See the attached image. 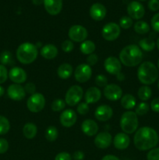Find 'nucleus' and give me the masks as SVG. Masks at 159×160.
Returning <instances> with one entry per match:
<instances>
[{
	"label": "nucleus",
	"instance_id": "42",
	"mask_svg": "<svg viewBox=\"0 0 159 160\" xmlns=\"http://www.w3.org/2000/svg\"><path fill=\"white\" fill-rule=\"evenodd\" d=\"M9 76H8L7 69L6 68L5 66L0 64V84L6 82Z\"/></svg>",
	"mask_w": 159,
	"mask_h": 160
},
{
	"label": "nucleus",
	"instance_id": "14",
	"mask_svg": "<svg viewBox=\"0 0 159 160\" xmlns=\"http://www.w3.org/2000/svg\"><path fill=\"white\" fill-rule=\"evenodd\" d=\"M7 95L13 101H21L26 96V92L21 84H12L8 87Z\"/></svg>",
	"mask_w": 159,
	"mask_h": 160
},
{
	"label": "nucleus",
	"instance_id": "44",
	"mask_svg": "<svg viewBox=\"0 0 159 160\" xmlns=\"http://www.w3.org/2000/svg\"><path fill=\"white\" fill-rule=\"evenodd\" d=\"M9 149V142L6 139L0 138V154H4Z\"/></svg>",
	"mask_w": 159,
	"mask_h": 160
},
{
	"label": "nucleus",
	"instance_id": "49",
	"mask_svg": "<svg viewBox=\"0 0 159 160\" xmlns=\"http://www.w3.org/2000/svg\"><path fill=\"white\" fill-rule=\"evenodd\" d=\"M151 108L154 112H159V98H156L152 100L151 103Z\"/></svg>",
	"mask_w": 159,
	"mask_h": 160
},
{
	"label": "nucleus",
	"instance_id": "12",
	"mask_svg": "<svg viewBox=\"0 0 159 160\" xmlns=\"http://www.w3.org/2000/svg\"><path fill=\"white\" fill-rule=\"evenodd\" d=\"M104 97L112 102L118 101L123 97V90L115 84H109L104 88L103 91Z\"/></svg>",
	"mask_w": 159,
	"mask_h": 160
},
{
	"label": "nucleus",
	"instance_id": "27",
	"mask_svg": "<svg viewBox=\"0 0 159 160\" xmlns=\"http://www.w3.org/2000/svg\"><path fill=\"white\" fill-rule=\"evenodd\" d=\"M120 100H121L122 106L128 110L133 109L137 103L135 97L131 94H126V95H123Z\"/></svg>",
	"mask_w": 159,
	"mask_h": 160
},
{
	"label": "nucleus",
	"instance_id": "7",
	"mask_svg": "<svg viewBox=\"0 0 159 160\" xmlns=\"http://www.w3.org/2000/svg\"><path fill=\"white\" fill-rule=\"evenodd\" d=\"M84 96V90L79 85H73L67 90L65 95V102L69 106H76Z\"/></svg>",
	"mask_w": 159,
	"mask_h": 160
},
{
	"label": "nucleus",
	"instance_id": "32",
	"mask_svg": "<svg viewBox=\"0 0 159 160\" xmlns=\"http://www.w3.org/2000/svg\"><path fill=\"white\" fill-rule=\"evenodd\" d=\"M59 136V131L58 129L54 126L48 127L46 129L45 133V137L47 141L50 142H55Z\"/></svg>",
	"mask_w": 159,
	"mask_h": 160
},
{
	"label": "nucleus",
	"instance_id": "41",
	"mask_svg": "<svg viewBox=\"0 0 159 160\" xmlns=\"http://www.w3.org/2000/svg\"><path fill=\"white\" fill-rule=\"evenodd\" d=\"M147 160H159V148H154L148 152L147 155Z\"/></svg>",
	"mask_w": 159,
	"mask_h": 160
},
{
	"label": "nucleus",
	"instance_id": "21",
	"mask_svg": "<svg viewBox=\"0 0 159 160\" xmlns=\"http://www.w3.org/2000/svg\"><path fill=\"white\" fill-rule=\"evenodd\" d=\"M106 8L101 3H94L90 8V16L93 20L101 21L106 16Z\"/></svg>",
	"mask_w": 159,
	"mask_h": 160
},
{
	"label": "nucleus",
	"instance_id": "55",
	"mask_svg": "<svg viewBox=\"0 0 159 160\" xmlns=\"http://www.w3.org/2000/svg\"><path fill=\"white\" fill-rule=\"evenodd\" d=\"M156 45H157V48H158V50H159V38H157V42H156Z\"/></svg>",
	"mask_w": 159,
	"mask_h": 160
},
{
	"label": "nucleus",
	"instance_id": "30",
	"mask_svg": "<svg viewBox=\"0 0 159 160\" xmlns=\"http://www.w3.org/2000/svg\"><path fill=\"white\" fill-rule=\"evenodd\" d=\"M137 95L142 101H147L152 95V90L147 85H143L138 89Z\"/></svg>",
	"mask_w": 159,
	"mask_h": 160
},
{
	"label": "nucleus",
	"instance_id": "8",
	"mask_svg": "<svg viewBox=\"0 0 159 160\" xmlns=\"http://www.w3.org/2000/svg\"><path fill=\"white\" fill-rule=\"evenodd\" d=\"M120 34H121V28L119 25L114 22L106 23L103 27L102 31H101L103 38L108 42L116 40L119 37Z\"/></svg>",
	"mask_w": 159,
	"mask_h": 160
},
{
	"label": "nucleus",
	"instance_id": "52",
	"mask_svg": "<svg viewBox=\"0 0 159 160\" xmlns=\"http://www.w3.org/2000/svg\"><path fill=\"white\" fill-rule=\"evenodd\" d=\"M32 2L35 6H41L44 3V0H32Z\"/></svg>",
	"mask_w": 159,
	"mask_h": 160
},
{
	"label": "nucleus",
	"instance_id": "3",
	"mask_svg": "<svg viewBox=\"0 0 159 160\" xmlns=\"http://www.w3.org/2000/svg\"><path fill=\"white\" fill-rule=\"evenodd\" d=\"M158 78V70L153 62L146 61L142 62L137 70V78L141 84L151 85Z\"/></svg>",
	"mask_w": 159,
	"mask_h": 160
},
{
	"label": "nucleus",
	"instance_id": "28",
	"mask_svg": "<svg viewBox=\"0 0 159 160\" xmlns=\"http://www.w3.org/2000/svg\"><path fill=\"white\" fill-rule=\"evenodd\" d=\"M95 49H96V45H95L94 42L90 40L84 41L80 45V50L81 52L87 56L94 53Z\"/></svg>",
	"mask_w": 159,
	"mask_h": 160
},
{
	"label": "nucleus",
	"instance_id": "29",
	"mask_svg": "<svg viewBox=\"0 0 159 160\" xmlns=\"http://www.w3.org/2000/svg\"><path fill=\"white\" fill-rule=\"evenodd\" d=\"M156 43L151 38H144L139 42V47L143 51L151 52L155 48Z\"/></svg>",
	"mask_w": 159,
	"mask_h": 160
},
{
	"label": "nucleus",
	"instance_id": "18",
	"mask_svg": "<svg viewBox=\"0 0 159 160\" xmlns=\"http://www.w3.org/2000/svg\"><path fill=\"white\" fill-rule=\"evenodd\" d=\"M113 115V110L108 105H101L96 109L94 117L101 122H105L110 120Z\"/></svg>",
	"mask_w": 159,
	"mask_h": 160
},
{
	"label": "nucleus",
	"instance_id": "19",
	"mask_svg": "<svg viewBox=\"0 0 159 160\" xmlns=\"http://www.w3.org/2000/svg\"><path fill=\"white\" fill-rule=\"evenodd\" d=\"M44 6L48 14L58 15L62 11V0H44Z\"/></svg>",
	"mask_w": 159,
	"mask_h": 160
},
{
	"label": "nucleus",
	"instance_id": "56",
	"mask_svg": "<svg viewBox=\"0 0 159 160\" xmlns=\"http://www.w3.org/2000/svg\"><path fill=\"white\" fill-rule=\"evenodd\" d=\"M157 67H158L159 69V59H158V62H157Z\"/></svg>",
	"mask_w": 159,
	"mask_h": 160
},
{
	"label": "nucleus",
	"instance_id": "13",
	"mask_svg": "<svg viewBox=\"0 0 159 160\" xmlns=\"http://www.w3.org/2000/svg\"><path fill=\"white\" fill-rule=\"evenodd\" d=\"M127 13L130 18L140 20L145 14V9L143 5L137 1H132L127 6Z\"/></svg>",
	"mask_w": 159,
	"mask_h": 160
},
{
	"label": "nucleus",
	"instance_id": "33",
	"mask_svg": "<svg viewBox=\"0 0 159 160\" xmlns=\"http://www.w3.org/2000/svg\"><path fill=\"white\" fill-rule=\"evenodd\" d=\"M0 62L2 65H12L13 64L14 60L12 58V54L9 51H3L0 54Z\"/></svg>",
	"mask_w": 159,
	"mask_h": 160
},
{
	"label": "nucleus",
	"instance_id": "50",
	"mask_svg": "<svg viewBox=\"0 0 159 160\" xmlns=\"http://www.w3.org/2000/svg\"><path fill=\"white\" fill-rule=\"evenodd\" d=\"M84 157H85L84 153L82 151H80V150H77V151L73 153V156H72L73 160H84Z\"/></svg>",
	"mask_w": 159,
	"mask_h": 160
},
{
	"label": "nucleus",
	"instance_id": "6",
	"mask_svg": "<svg viewBox=\"0 0 159 160\" xmlns=\"http://www.w3.org/2000/svg\"><path fill=\"white\" fill-rule=\"evenodd\" d=\"M45 103L46 101L45 96L42 94L36 92L29 97L26 101V107L30 112L37 113L45 108Z\"/></svg>",
	"mask_w": 159,
	"mask_h": 160
},
{
	"label": "nucleus",
	"instance_id": "25",
	"mask_svg": "<svg viewBox=\"0 0 159 160\" xmlns=\"http://www.w3.org/2000/svg\"><path fill=\"white\" fill-rule=\"evenodd\" d=\"M73 73V68L70 63H62L58 67L57 74L59 78L62 80H66L72 76Z\"/></svg>",
	"mask_w": 159,
	"mask_h": 160
},
{
	"label": "nucleus",
	"instance_id": "35",
	"mask_svg": "<svg viewBox=\"0 0 159 160\" xmlns=\"http://www.w3.org/2000/svg\"><path fill=\"white\" fill-rule=\"evenodd\" d=\"M65 102L62 98H56L52 102L51 105V110L54 112H60V111L63 110L65 107Z\"/></svg>",
	"mask_w": 159,
	"mask_h": 160
},
{
	"label": "nucleus",
	"instance_id": "11",
	"mask_svg": "<svg viewBox=\"0 0 159 160\" xmlns=\"http://www.w3.org/2000/svg\"><path fill=\"white\" fill-rule=\"evenodd\" d=\"M104 67L106 71L111 75L116 77L122 73V63L118 58L109 56L104 60Z\"/></svg>",
	"mask_w": 159,
	"mask_h": 160
},
{
	"label": "nucleus",
	"instance_id": "53",
	"mask_svg": "<svg viewBox=\"0 0 159 160\" xmlns=\"http://www.w3.org/2000/svg\"><path fill=\"white\" fill-rule=\"evenodd\" d=\"M116 78H117V79H118L119 81H124L125 76H124V74H123V73H120L119 74L117 75Z\"/></svg>",
	"mask_w": 159,
	"mask_h": 160
},
{
	"label": "nucleus",
	"instance_id": "26",
	"mask_svg": "<svg viewBox=\"0 0 159 160\" xmlns=\"http://www.w3.org/2000/svg\"><path fill=\"white\" fill-rule=\"evenodd\" d=\"M37 128L34 123H26L23 128V134L26 139L34 138L37 135Z\"/></svg>",
	"mask_w": 159,
	"mask_h": 160
},
{
	"label": "nucleus",
	"instance_id": "24",
	"mask_svg": "<svg viewBox=\"0 0 159 160\" xmlns=\"http://www.w3.org/2000/svg\"><path fill=\"white\" fill-rule=\"evenodd\" d=\"M40 54L45 59H53L58 56L59 51H58L57 47L55 46L54 45L47 44L41 48Z\"/></svg>",
	"mask_w": 159,
	"mask_h": 160
},
{
	"label": "nucleus",
	"instance_id": "47",
	"mask_svg": "<svg viewBox=\"0 0 159 160\" xmlns=\"http://www.w3.org/2000/svg\"><path fill=\"white\" fill-rule=\"evenodd\" d=\"M147 6L150 10L156 12L159 9V0H149Z\"/></svg>",
	"mask_w": 159,
	"mask_h": 160
},
{
	"label": "nucleus",
	"instance_id": "48",
	"mask_svg": "<svg viewBox=\"0 0 159 160\" xmlns=\"http://www.w3.org/2000/svg\"><path fill=\"white\" fill-rule=\"evenodd\" d=\"M71 155L68 152H62L59 153V154L56 155V156L55 157V160H72Z\"/></svg>",
	"mask_w": 159,
	"mask_h": 160
},
{
	"label": "nucleus",
	"instance_id": "17",
	"mask_svg": "<svg viewBox=\"0 0 159 160\" xmlns=\"http://www.w3.org/2000/svg\"><path fill=\"white\" fill-rule=\"evenodd\" d=\"M112 142V137L110 133L107 131H103V132L98 133L95 137L94 145L97 148L100 149H105L108 148L111 145Z\"/></svg>",
	"mask_w": 159,
	"mask_h": 160
},
{
	"label": "nucleus",
	"instance_id": "38",
	"mask_svg": "<svg viewBox=\"0 0 159 160\" xmlns=\"http://www.w3.org/2000/svg\"><path fill=\"white\" fill-rule=\"evenodd\" d=\"M95 84L98 87L104 88L106 85H108V78L104 75H98L95 78Z\"/></svg>",
	"mask_w": 159,
	"mask_h": 160
},
{
	"label": "nucleus",
	"instance_id": "5",
	"mask_svg": "<svg viewBox=\"0 0 159 160\" xmlns=\"http://www.w3.org/2000/svg\"><path fill=\"white\" fill-rule=\"evenodd\" d=\"M138 118L135 112L126 111L121 116L120 128L125 134H131L136 132L138 128Z\"/></svg>",
	"mask_w": 159,
	"mask_h": 160
},
{
	"label": "nucleus",
	"instance_id": "22",
	"mask_svg": "<svg viewBox=\"0 0 159 160\" xmlns=\"http://www.w3.org/2000/svg\"><path fill=\"white\" fill-rule=\"evenodd\" d=\"M113 144L115 148L118 150H125L129 146L130 138L125 133H118L114 138Z\"/></svg>",
	"mask_w": 159,
	"mask_h": 160
},
{
	"label": "nucleus",
	"instance_id": "57",
	"mask_svg": "<svg viewBox=\"0 0 159 160\" xmlns=\"http://www.w3.org/2000/svg\"><path fill=\"white\" fill-rule=\"evenodd\" d=\"M157 87H158V89H159V80H158V83H157Z\"/></svg>",
	"mask_w": 159,
	"mask_h": 160
},
{
	"label": "nucleus",
	"instance_id": "20",
	"mask_svg": "<svg viewBox=\"0 0 159 160\" xmlns=\"http://www.w3.org/2000/svg\"><path fill=\"white\" fill-rule=\"evenodd\" d=\"M98 129H99V127H98V123L94 120H90V119H87V120H84L81 124V130H82L83 133L88 137L97 135Z\"/></svg>",
	"mask_w": 159,
	"mask_h": 160
},
{
	"label": "nucleus",
	"instance_id": "34",
	"mask_svg": "<svg viewBox=\"0 0 159 160\" xmlns=\"http://www.w3.org/2000/svg\"><path fill=\"white\" fill-rule=\"evenodd\" d=\"M10 130V123L4 116L0 115V135L7 134Z\"/></svg>",
	"mask_w": 159,
	"mask_h": 160
},
{
	"label": "nucleus",
	"instance_id": "16",
	"mask_svg": "<svg viewBox=\"0 0 159 160\" xmlns=\"http://www.w3.org/2000/svg\"><path fill=\"white\" fill-rule=\"evenodd\" d=\"M77 120V116L74 110L71 109H65L62 111L59 117V121L61 124L65 128H71L76 123Z\"/></svg>",
	"mask_w": 159,
	"mask_h": 160
},
{
	"label": "nucleus",
	"instance_id": "43",
	"mask_svg": "<svg viewBox=\"0 0 159 160\" xmlns=\"http://www.w3.org/2000/svg\"><path fill=\"white\" fill-rule=\"evenodd\" d=\"M151 27L156 32L159 33V12L154 14L151 20Z\"/></svg>",
	"mask_w": 159,
	"mask_h": 160
},
{
	"label": "nucleus",
	"instance_id": "54",
	"mask_svg": "<svg viewBox=\"0 0 159 160\" xmlns=\"http://www.w3.org/2000/svg\"><path fill=\"white\" fill-rule=\"evenodd\" d=\"M4 94H5V89H4V88L2 87V86L0 85V97L2 96V95H4Z\"/></svg>",
	"mask_w": 159,
	"mask_h": 160
},
{
	"label": "nucleus",
	"instance_id": "45",
	"mask_svg": "<svg viewBox=\"0 0 159 160\" xmlns=\"http://www.w3.org/2000/svg\"><path fill=\"white\" fill-rule=\"evenodd\" d=\"M24 90L26 94H30V95H33V94L36 93V85L32 82H28L25 84Z\"/></svg>",
	"mask_w": 159,
	"mask_h": 160
},
{
	"label": "nucleus",
	"instance_id": "2",
	"mask_svg": "<svg viewBox=\"0 0 159 160\" xmlns=\"http://www.w3.org/2000/svg\"><path fill=\"white\" fill-rule=\"evenodd\" d=\"M118 59L126 67H134L142 62L143 52L138 45L134 44L126 45L120 52Z\"/></svg>",
	"mask_w": 159,
	"mask_h": 160
},
{
	"label": "nucleus",
	"instance_id": "51",
	"mask_svg": "<svg viewBox=\"0 0 159 160\" xmlns=\"http://www.w3.org/2000/svg\"><path fill=\"white\" fill-rule=\"evenodd\" d=\"M101 160H120L117 156L114 155H106L101 159Z\"/></svg>",
	"mask_w": 159,
	"mask_h": 160
},
{
	"label": "nucleus",
	"instance_id": "15",
	"mask_svg": "<svg viewBox=\"0 0 159 160\" xmlns=\"http://www.w3.org/2000/svg\"><path fill=\"white\" fill-rule=\"evenodd\" d=\"M8 76L14 84H21L27 79V74L26 71L19 67H14L11 68L8 73Z\"/></svg>",
	"mask_w": 159,
	"mask_h": 160
},
{
	"label": "nucleus",
	"instance_id": "10",
	"mask_svg": "<svg viewBox=\"0 0 159 160\" xmlns=\"http://www.w3.org/2000/svg\"><path fill=\"white\" fill-rule=\"evenodd\" d=\"M92 69L91 67L87 63H81L76 67L74 70V78L77 82H87L91 78Z\"/></svg>",
	"mask_w": 159,
	"mask_h": 160
},
{
	"label": "nucleus",
	"instance_id": "40",
	"mask_svg": "<svg viewBox=\"0 0 159 160\" xmlns=\"http://www.w3.org/2000/svg\"><path fill=\"white\" fill-rule=\"evenodd\" d=\"M76 110L80 115H86L90 111V107L87 102H80L77 105Z\"/></svg>",
	"mask_w": 159,
	"mask_h": 160
},
{
	"label": "nucleus",
	"instance_id": "23",
	"mask_svg": "<svg viewBox=\"0 0 159 160\" xmlns=\"http://www.w3.org/2000/svg\"><path fill=\"white\" fill-rule=\"evenodd\" d=\"M101 90L98 87H90L86 91L84 95V99L85 102L87 104H94L96 103L101 99Z\"/></svg>",
	"mask_w": 159,
	"mask_h": 160
},
{
	"label": "nucleus",
	"instance_id": "37",
	"mask_svg": "<svg viewBox=\"0 0 159 160\" xmlns=\"http://www.w3.org/2000/svg\"><path fill=\"white\" fill-rule=\"evenodd\" d=\"M133 23H132V19L130 18L129 16H124L122 17L119 20V27L123 29H129L132 26Z\"/></svg>",
	"mask_w": 159,
	"mask_h": 160
},
{
	"label": "nucleus",
	"instance_id": "58",
	"mask_svg": "<svg viewBox=\"0 0 159 160\" xmlns=\"http://www.w3.org/2000/svg\"><path fill=\"white\" fill-rule=\"evenodd\" d=\"M139 1H145V0H139Z\"/></svg>",
	"mask_w": 159,
	"mask_h": 160
},
{
	"label": "nucleus",
	"instance_id": "46",
	"mask_svg": "<svg viewBox=\"0 0 159 160\" xmlns=\"http://www.w3.org/2000/svg\"><path fill=\"white\" fill-rule=\"evenodd\" d=\"M98 57L96 54H94V53H92V54L88 55V56H87V64L90 66V67L95 65V64L98 62Z\"/></svg>",
	"mask_w": 159,
	"mask_h": 160
},
{
	"label": "nucleus",
	"instance_id": "1",
	"mask_svg": "<svg viewBox=\"0 0 159 160\" xmlns=\"http://www.w3.org/2000/svg\"><path fill=\"white\" fill-rule=\"evenodd\" d=\"M159 142L157 131L149 127H143L137 130L133 137V143L140 151H147L154 148Z\"/></svg>",
	"mask_w": 159,
	"mask_h": 160
},
{
	"label": "nucleus",
	"instance_id": "36",
	"mask_svg": "<svg viewBox=\"0 0 159 160\" xmlns=\"http://www.w3.org/2000/svg\"><path fill=\"white\" fill-rule=\"evenodd\" d=\"M150 106L145 102H142L139 103L138 105L136 107L135 112L137 116H143L145 114H147L149 111Z\"/></svg>",
	"mask_w": 159,
	"mask_h": 160
},
{
	"label": "nucleus",
	"instance_id": "9",
	"mask_svg": "<svg viewBox=\"0 0 159 160\" xmlns=\"http://www.w3.org/2000/svg\"><path fill=\"white\" fill-rule=\"evenodd\" d=\"M68 36L73 42L82 43L86 41L88 33L87 30L82 25L76 24L72 26L68 31Z\"/></svg>",
	"mask_w": 159,
	"mask_h": 160
},
{
	"label": "nucleus",
	"instance_id": "4",
	"mask_svg": "<svg viewBox=\"0 0 159 160\" xmlns=\"http://www.w3.org/2000/svg\"><path fill=\"white\" fill-rule=\"evenodd\" d=\"M38 51L35 45L31 42H23L19 45L16 56L19 62L22 64L28 65L34 62L37 58Z\"/></svg>",
	"mask_w": 159,
	"mask_h": 160
},
{
	"label": "nucleus",
	"instance_id": "31",
	"mask_svg": "<svg viewBox=\"0 0 159 160\" xmlns=\"http://www.w3.org/2000/svg\"><path fill=\"white\" fill-rule=\"evenodd\" d=\"M133 29L137 34H145L149 32L150 26L147 22L143 21V20H139L134 23Z\"/></svg>",
	"mask_w": 159,
	"mask_h": 160
},
{
	"label": "nucleus",
	"instance_id": "39",
	"mask_svg": "<svg viewBox=\"0 0 159 160\" xmlns=\"http://www.w3.org/2000/svg\"><path fill=\"white\" fill-rule=\"evenodd\" d=\"M61 48L65 52H70L74 48V44L71 40H65L61 45Z\"/></svg>",
	"mask_w": 159,
	"mask_h": 160
}]
</instances>
